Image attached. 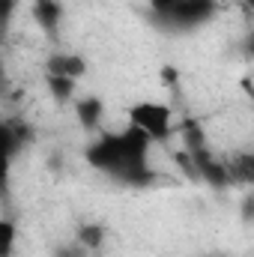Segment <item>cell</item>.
<instances>
[{
    "label": "cell",
    "instance_id": "6da1fadb",
    "mask_svg": "<svg viewBox=\"0 0 254 257\" xmlns=\"http://www.w3.org/2000/svg\"><path fill=\"white\" fill-rule=\"evenodd\" d=\"M150 138L144 132H138L135 126H129L126 132H117V135H102L96 144H90L87 150V162L120 180V183H132V186H141V183H150V168H147V150H150Z\"/></svg>",
    "mask_w": 254,
    "mask_h": 257
},
{
    "label": "cell",
    "instance_id": "7a4b0ae2",
    "mask_svg": "<svg viewBox=\"0 0 254 257\" xmlns=\"http://www.w3.org/2000/svg\"><path fill=\"white\" fill-rule=\"evenodd\" d=\"M129 123L144 132L150 141H168L174 135V117L171 108L162 102H138L129 108Z\"/></svg>",
    "mask_w": 254,
    "mask_h": 257
},
{
    "label": "cell",
    "instance_id": "3957f363",
    "mask_svg": "<svg viewBox=\"0 0 254 257\" xmlns=\"http://www.w3.org/2000/svg\"><path fill=\"white\" fill-rule=\"evenodd\" d=\"M212 9H215V0H177L162 21L171 27H194V24H203L212 15Z\"/></svg>",
    "mask_w": 254,
    "mask_h": 257
},
{
    "label": "cell",
    "instance_id": "277c9868",
    "mask_svg": "<svg viewBox=\"0 0 254 257\" xmlns=\"http://www.w3.org/2000/svg\"><path fill=\"white\" fill-rule=\"evenodd\" d=\"M33 18L45 33H57L63 21V6L57 0H33Z\"/></svg>",
    "mask_w": 254,
    "mask_h": 257
},
{
    "label": "cell",
    "instance_id": "5b68a950",
    "mask_svg": "<svg viewBox=\"0 0 254 257\" xmlns=\"http://www.w3.org/2000/svg\"><path fill=\"white\" fill-rule=\"evenodd\" d=\"M84 72H87V63H84V57H78V54H54V57L48 60V75H63V78L78 81Z\"/></svg>",
    "mask_w": 254,
    "mask_h": 257
},
{
    "label": "cell",
    "instance_id": "8992f818",
    "mask_svg": "<svg viewBox=\"0 0 254 257\" xmlns=\"http://www.w3.org/2000/svg\"><path fill=\"white\" fill-rule=\"evenodd\" d=\"M102 114H105V105L96 96H84V99L75 102V117H78V123L84 128H96L99 120H102Z\"/></svg>",
    "mask_w": 254,
    "mask_h": 257
},
{
    "label": "cell",
    "instance_id": "52a82bcc",
    "mask_svg": "<svg viewBox=\"0 0 254 257\" xmlns=\"http://www.w3.org/2000/svg\"><path fill=\"white\" fill-rule=\"evenodd\" d=\"M177 132H180V138H183V150H186V153H197V150L206 147V128L200 126L194 117H186Z\"/></svg>",
    "mask_w": 254,
    "mask_h": 257
},
{
    "label": "cell",
    "instance_id": "ba28073f",
    "mask_svg": "<svg viewBox=\"0 0 254 257\" xmlns=\"http://www.w3.org/2000/svg\"><path fill=\"white\" fill-rule=\"evenodd\" d=\"M105 236H108V230L102 224H81L78 227V245H84L87 251H99Z\"/></svg>",
    "mask_w": 254,
    "mask_h": 257
},
{
    "label": "cell",
    "instance_id": "9c48e42d",
    "mask_svg": "<svg viewBox=\"0 0 254 257\" xmlns=\"http://www.w3.org/2000/svg\"><path fill=\"white\" fill-rule=\"evenodd\" d=\"M45 84H48V90H51L54 102H69V99L75 96V84H78V81L63 78V75H48V78H45Z\"/></svg>",
    "mask_w": 254,
    "mask_h": 257
},
{
    "label": "cell",
    "instance_id": "30bf717a",
    "mask_svg": "<svg viewBox=\"0 0 254 257\" xmlns=\"http://www.w3.org/2000/svg\"><path fill=\"white\" fill-rule=\"evenodd\" d=\"M15 242H18V224L12 218H0V257L15 254Z\"/></svg>",
    "mask_w": 254,
    "mask_h": 257
},
{
    "label": "cell",
    "instance_id": "8fae6325",
    "mask_svg": "<svg viewBox=\"0 0 254 257\" xmlns=\"http://www.w3.org/2000/svg\"><path fill=\"white\" fill-rule=\"evenodd\" d=\"M15 9H18V0H0V39L9 33V24L15 18Z\"/></svg>",
    "mask_w": 254,
    "mask_h": 257
},
{
    "label": "cell",
    "instance_id": "7c38bea8",
    "mask_svg": "<svg viewBox=\"0 0 254 257\" xmlns=\"http://www.w3.org/2000/svg\"><path fill=\"white\" fill-rule=\"evenodd\" d=\"M9 165H12V156L0 150V200L9 197Z\"/></svg>",
    "mask_w": 254,
    "mask_h": 257
},
{
    "label": "cell",
    "instance_id": "4fadbf2b",
    "mask_svg": "<svg viewBox=\"0 0 254 257\" xmlns=\"http://www.w3.org/2000/svg\"><path fill=\"white\" fill-rule=\"evenodd\" d=\"M174 3H177V0H150V9H153V12L159 15V21H162V18L174 9Z\"/></svg>",
    "mask_w": 254,
    "mask_h": 257
},
{
    "label": "cell",
    "instance_id": "5bb4252c",
    "mask_svg": "<svg viewBox=\"0 0 254 257\" xmlns=\"http://www.w3.org/2000/svg\"><path fill=\"white\" fill-rule=\"evenodd\" d=\"M57 257H87V248L84 245H69V248H60Z\"/></svg>",
    "mask_w": 254,
    "mask_h": 257
},
{
    "label": "cell",
    "instance_id": "9a60e30c",
    "mask_svg": "<svg viewBox=\"0 0 254 257\" xmlns=\"http://www.w3.org/2000/svg\"><path fill=\"white\" fill-rule=\"evenodd\" d=\"M162 78H165V84H177V69H162Z\"/></svg>",
    "mask_w": 254,
    "mask_h": 257
},
{
    "label": "cell",
    "instance_id": "2e32d148",
    "mask_svg": "<svg viewBox=\"0 0 254 257\" xmlns=\"http://www.w3.org/2000/svg\"><path fill=\"white\" fill-rule=\"evenodd\" d=\"M242 3H245V6H251V0H242Z\"/></svg>",
    "mask_w": 254,
    "mask_h": 257
},
{
    "label": "cell",
    "instance_id": "e0dca14e",
    "mask_svg": "<svg viewBox=\"0 0 254 257\" xmlns=\"http://www.w3.org/2000/svg\"><path fill=\"white\" fill-rule=\"evenodd\" d=\"M209 257H218V254H209Z\"/></svg>",
    "mask_w": 254,
    "mask_h": 257
}]
</instances>
